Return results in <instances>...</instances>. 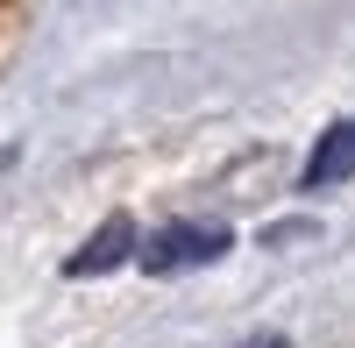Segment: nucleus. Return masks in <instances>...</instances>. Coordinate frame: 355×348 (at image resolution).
<instances>
[{"label":"nucleus","instance_id":"nucleus-4","mask_svg":"<svg viewBox=\"0 0 355 348\" xmlns=\"http://www.w3.org/2000/svg\"><path fill=\"white\" fill-rule=\"evenodd\" d=\"M249 348H284V334H263V341H249Z\"/></svg>","mask_w":355,"mask_h":348},{"label":"nucleus","instance_id":"nucleus-2","mask_svg":"<svg viewBox=\"0 0 355 348\" xmlns=\"http://www.w3.org/2000/svg\"><path fill=\"white\" fill-rule=\"evenodd\" d=\"M341 178H355V121H334L327 135L313 142V157H306V171H299V192H327V185H341Z\"/></svg>","mask_w":355,"mask_h":348},{"label":"nucleus","instance_id":"nucleus-3","mask_svg":"<svg viewBox=\"0 0 355 348\" xmlns=\"http://www.w3.org/2000/svg\"><path fill=\"white\" fill-rule=\"evenodd\" d=\"M128 249H135V220H128V214H114V220L93 227V242H85L71 263H64V277H107V270H121V263H128Z\"/></svg>","mask_w":355,"mask_h":348},{"label":"nucleus","instance_id":"nucleus-1","mask_svg":"<svg viewBox=\"0 0 355 348\" xmlns=\"http://www.w3.org/2000/svg\"><path fill=\"white\" fill-rule=\"evenodd\" d=\"M234 249L227 227H164V235L142 249V270L150 277H171V270H199V263H220Z\"/></svg>","mask_w":355,"mask_h":348}]
</instances>
